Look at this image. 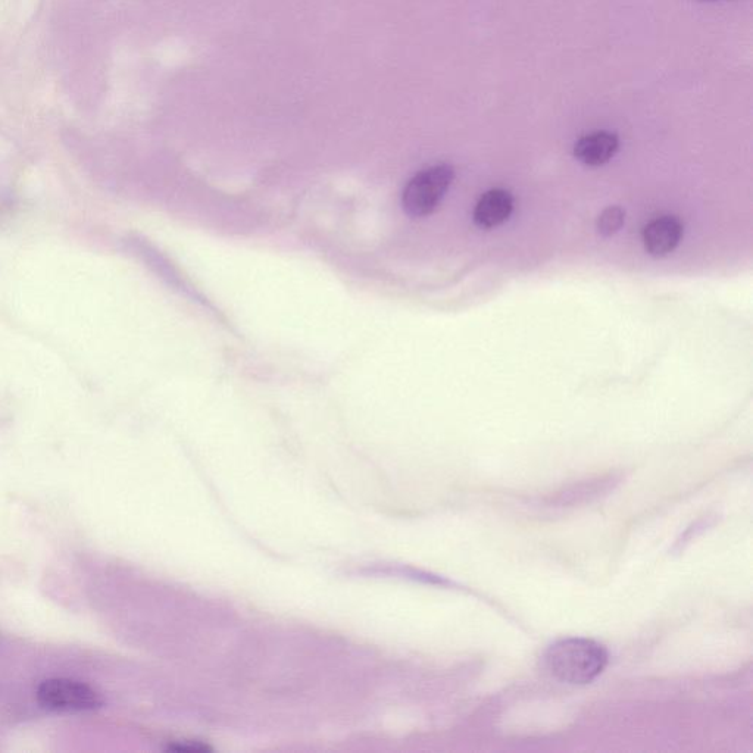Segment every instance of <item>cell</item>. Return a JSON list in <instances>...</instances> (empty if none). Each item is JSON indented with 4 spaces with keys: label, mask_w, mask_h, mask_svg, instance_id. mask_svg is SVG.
<instances>
[{
    "label": "cell",
    "mask_w": 753,
    "mask_h": 753,
    "mask_svg": "<svg viewBox=\"0 0 753 753\" xmlns=\"http://www.w3.org/2000/svg\"><path fill=\"white\" fill-rule=\"evenodd\" d=\"M624 221H626V212L620 206H609L599 215L596 228L602 236L608 237L617 233L624 226Z\"/></svg>",
    "instance_id": "cell-7"
},
{
    "label": "cell",
    "mask_w": 753,
    "mask_h": 753,
    "mask_svg": "<svg viewBox=\"0 0 753 753\" xmlns=\"http://www.w3.org/2000/svg\"><path fill=\"white\" fill-rule=\"evenodd\" d=\"M683 234V223L677 217L662 215L643 228V245L653 258H664L676 251Z\"/></svg>",
    "instance_id": "cell-4"
},
{
    "label": "cell",
    "mask_w": 753,
    "mask_h": 753,
    "mask_svg": "<svg viewBox=\"0 0 753 753\" xmlns=\"http://www.w3.org/2000/svg\"><path fill=\"white\" fill-rule=\"evenodd\" d=\"M620 148L617 134L609 131H595L581 137L574 146V156L590 167H601L614 158Z\"/></svg>",
    "instance_id": "cell-5"
},
{
    "label": "cell",
    "mask_w": 753,
    "mask_h": 753,
    "mask_svg": "<svg viewBox=\"0 0 753 753\" xmlns=\"http://www.w3.org/2000/svg\"><path fill=\"white\" fill-rule=\"evenodd\" d=\"M453 168L451 165H434L415 174L406 184L402 195V206L412 218H423L433 214L451 187Z\"/></svg>",
    "instance_id": "cell-2"
},
{
    "label": "cell",
    "mask_w": 753,
    "mask_h": 753,
    "mask_svg": "<svg viewBox=\"0 0 753 753\" xmlns=\"http://www.w3.org/2000/svg\"><path fill=\"white\" fill-rule=\"evenodd\" d=\"M37 701L52 712H83L101 708L102 698L95 689L67 678L43 681L37 689Z\"/></svg>",
    "instance_id": "cell-3"
},
{
    "label": "cell",
    "mask_w": 753,
    "mask_h": 753,
    "mask_svg": "<svg viewBox=\"0 0 753 753\" xmlns=\"http://www.w3.org/2000/svg\"><path fill=\"white\" fill-rule=\"evenodd\" d=\"M702 2H714V0H702Z\"/></svg>",
    "instance_id": "cell-8"
},
{
    "label": "cell",
    "mask_w": 753,
    "mask_h": 753,
    "mask_svg": "<svg viewBox=\"0 0 753 753\" xmlns=\"http://www.w3.org/2000/svg\"><path fill=\"white\" fill-rule=\"evenodd\" d=\"M543 662L556 680L583 686L601 676L608 665V652L595 640L570 637L549 646Z\"/></svg>",
    "instance_id": "cell-1"
},
{
    "label": "cell",
    "mask_w": 753,
    "mask_h": 753,
    "mask_svg": "<svg viewBox=\"0 0 753 753\" xmlns=\"http://www.w3.org/2000/svg\"><path fill=\"white\" fill-rule=\"evenodd\" d=\"M514 198L508 190L492 189L478 199L474 208V221L483 228H495L511 217Z\"/></svg>",
    "instance_id": "cell-6"
}]
</instances>
